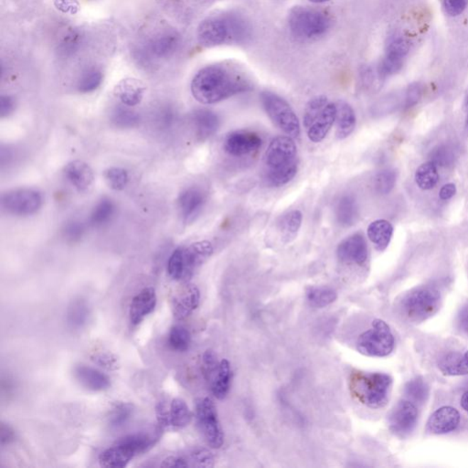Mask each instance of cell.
Wrapping results in <instances>:
<instances>
[{
	"mask_svg": "<svg viewBox=\"0 0 468 468\" xmlns=\"http://www.w3.org/2000/svg\"><path fill=\"white\" fill-rule=\"evenodd\" d=\"M190 89L199 103L214 104L251 90L253 84L237 66L217 63L200 70L192 79Z\"/></svg>",
	"mask_w": 468,
	"mask_h": 468,
	"instance_id": "obj_1",
	"label": "cell"
},
{
	"mask_svg": "<svg viewBox=\"0 0 468 468\" xmlns=\"http://www.w3.org/2000/svg\"><path fill=\"white\" fill-rule=\"evenodd\" d=\"M298 170V148L294 138L277 136L263 156V175L266 183L281 187L290 183Z\"/></svg>",
	"mask_w": 468,
	"mask_h": 468,
	"instance_id": "obj_2",
	"label": "cell"
},
{
	"mask_svg": "<svg viewBox=\"0 0 468 468\" xmlns=\"http://www.w3.org/2000/svg\"><path fill=\"white\" fill-rule=\"evenodd\" d=\"M247 22L237 15H219L207 18L199 25L197 37L202 45L214 47L227 43H243L249 37Z\"/></svg>",
	"mask_w": 468,
	"mask_h": 468,
	"instance_id": "obj_3",
	"label": "cell"
},
{
	"mask_svg": "<svg viewBox=\"0 0 468 468\" xmlns=\"http://www.w3.org/2000/svg\"><path fill=\"white\" fill-rule=\"evenodd\" d=\"M393 378L383 372H352L349 377L350 393L363 406L381 409L389 403Z\"/></svg>",
	"mask_w": 468,
	"mask_h": 468,
	"instance_id": "obj_4",
	"label": "cell"
},
{
	"mask_svg": "<svg viewBox=\"0 0 468 468\" xmlns=\"http://www.w3.org/2000/svg\"><path fill=\"white\" fill-rule=\"evenodd\" d=\"M160 428L152 432H139L120 438L112 447L106 449L99 457L101 467L124 468L129 466L134 458L148 452L160 438Z\"/></svg>",
	"mask_w": 468,
	"mask_h": 468,
	"instance_id": "obj_5",
	"label": "cell"
},
{
	"mask_svg": "<svg viewBox=\"0 0 468 468\" xmlns=\"http://www.w3.org/2000/svg\"><path fill=\"white\" fill-rule=\"evenodd\" d=\"M212 254L213 246L208 241L178 247L168 259V276L175 281H189Z\"/></svg>",
	"mask_w": 468,
	"mask_h": 468,
	"instance_id": "obj_6",
	"label": "cell"
},
{
	"mask_svg": "<svg viewBox=\"0 0 468 468\" xmlns=\"http://www.w3.org/2000/svg\"><path fill=\"white\" fill-rule=\"evenodd\" d=\"M337 104L320 95L312 98L305 107L304 126L308 138L314 143L322 142L336 121Z\"/></svg>",
	"mask_w": 468,
	"mask_h": 468,
	"instance_id": "obj_7",
	"label": "cell"
},
{
	"mask_svg": "<svg viewBox=\"0 0 468 468\" xmlns=\"http://www.w3.org/2000/svg\"><path fill=\"white\" fill-rule=\"evenodd\" d=\"M396 339L389 325L377 318L372 321L371 329L365 331L357 340V349L361 354L371 358H384L393 352Z\"/></svg>",
	"mask_w": 468,
	"mask_h": 468,
	"instance_id": "obj_8",
	"label": "cell"
},
{
	"mask_svg": "<svg viewBox=\"0 0 468 468\" xmlns=\"http://www.w3.org/2000/svg\"><path fill=\"white\" fill-rule=\"evenodd\" d=\"M261 102L267 116L283 132L292 138L300 136V122L297 114L284 98L275 92L266 91L261 94Z\"/></svg>",
	"mask_w": 468,
	"mask_h": 468,
	"instance_id": "obj_9",
	"label": "cell"
},
{
	"mask_svg": "<svg viewBox=\"0 0 468 468\" xmlns=\"http://www.w3.org/2000/svg\"><path fill=\"white\" fill-rule=\"evenodd\" d=\"M293 34L310 39L323 35L330 27V18L325 12L308 7H295L288 17Z\"/></svg>",
	"mask_w": 468,
	"mask_h": 468,
	"instance_id": "obj_10",
	"label": "cell"
},
{
	"mask_svg": "<svg viewBox=\"0 0 468 468\" xmlns=\"http://www.w3.org/2000/svg\"><path fill=\"white\" fill-rule=\"evenodd\" d=\"M441 303V294L435 288H423L410 293L403 301V310L413 322H423L435 315Z\"/></svg>",
	"mask_w": 468,
	"mask_h": 468,
	"instance_id": "obj_11",
	"label": "cell"
},
{
	"mask_svg": "<svg viewBox=\"0 0 468 468\" xmlns=\"http://www.w3.org/2000/svg\"><path fill=\"white\" fill-rule=\"evenodd\" d=\"M196 419L207 444L219 449L224 442V431L219 421L215 404L209 398H202L196 403Z\"/></svg>",
	"mask_w": 468,
	"mask_h": 468,
	"instance_id": "obj_12",
	"label": "cell"
},
{
	"mask_svg": "<svg viewBox=\"0 0 468 468\" xmlns=\"http://www.w3.org/2000/svg\"><path fill=\"white\" fill-rule=\"evenodd\" d=\"M43 205L41 193L36 190L17 189L3 194L1 206L5 212L15 216H31L40 211Z\"/></svg>",
	"mask_w": 468,
	"mask_h": 468,
	"instance_id": "obj_13",
	"label": "cell"
},
{
	"mask_svg": "<svg viewBox=\"0 0 468 468\" xmlns=\"http://www.w3.org/2000/svg\"><path fill=\"white\" fill-rule=\"evenodd\" d=\"M419 413L417 407L409 401L403 400L391 410L388 423L391 432L400 437L412 434L418 423Z\"/></svg>",
	"mask_w": 468,
	"mask_h": 468,
	"instance_id": "obj_14",
	"label": "cell"
},
{
	"mask_svg": "<svg viewBox=\"0 0 468 468\" xmlns=\"http://www.w3.org/2000/svg\"><path fill=\"white\" fill-rule=\"evenodd\" d=\"M262 144V138L257 133L239 130L226 136L224 148L232 157L241 158L256 152Z\"/></svg>",
	"mask_w": 468,
	"mask_h": 468,
	"instance_id": "obj_15",
	"label": "cell"
},
{
	"mask_svg": "<svg viewBox=\"0 0 468 468\" xmlns=\"http://www.w3.org/2000/svg\"><path fill=\"white\" fill-rule=\"evenodd\" d=\"M181 38L175 30L158 31L148 40L146 50L149 55L156 59H168L176 53L180 46Z\"/></svg>",
	"mask_w": 468,
	"mask_h": 468,
	"instance_id": "obj_16",
	"label": "cell"
},
{
	"mask_svg": "<svg viewBox=\"0 0 468 468\" xmlns=\"http://www.w3.org/2000/svg\"><path fill=\"white\" fill-rule=\"evenodd\" d=\"M206 203V194L198 187L184 190L178 199V208L186 224L195 221L202 213Z\"/></svg>",
	"mask_w": 468,
	"mask_h": 468,
	"instance_id": "obj_17",
	"label": "cell"
},
{
	"mask_svg": "<svg viewBox=\"0 0 468 468\" xmlns=\"http://www.w3.org/2000/svg\"><path fill=\"white\" fill-rule=\"evenodd\" d=\"M408 50V44L403 38H394L390 41L383 59L379 66V73L381 77H387L400 71Z\"/></svg>",
	"mask_w": 468,
	"mask_h": 468,
	"instance_id": "obj_18",
	"label": "cell"
},
{
	"mask_svg": "<svg viewBox=\"0 0 468 468\" xmlns=\"http://www.w3.org/2000/svg\"><path fill=\"white\" fill-rule=\"evenodd\" d=\"M337 256L346 263L361 266L368 259V246L361 234H355L344 239L337 248Z\"/></svg>",
	"mask_w": 468,
	"mask_h": 468,
	"instance_id": "obj_19",
	"label": "cell"
},
{
	"mask_svg": "<svg viewBox=\"0 0 468 468\" xmlns=\"http://www.w3.org/2000/svg\"><path fill=\"white\" fill-rule=\"evenodd\" d=\"M200 292L194 285H187L172 298L171 310L177 320H184L198 308Z\"/></svg>",
	"mask_w": 468,
	"mask_h": 468,
	"instance_id": "obj_20",
	"label": "cell"
},
{
	"mask_svg": "<svg viewBox=\"0 0 468 468\" xmlns=\"http://www.w3.org/2000/svg\"><path fill=\"white\" fill-rule=\"evenodd\" d=\"M157 304V293L153 288H146L135 295L129 308V321L132 326L141 324L155 311Z\"/></svg>",
	"mask_w": 468,
	"mask_h": 468,
	"instance_id": "obj_21",
	"label": "cell"
},
{
	"mask_svg": "<svg viewBox=\"0 0 468 468\" xmlns=\"http://www.w3.org/2000/svg\"><path fill=\"white\" fill-rule=\"evenodd\" d=\"M459 412L452 406H442L428 420V431L435 435H447L455 431L460 425Z\"/></svg>",
	"mask_w": 468,
	"mask_h": 468,
	"instance_id": "obj_22",
	"label": "cell"
},
{
	"mask_svg": "<svg viewBox=\"0 0 468 468\" xmlns=\"http://www.w3.org/2000/svg\"><path fill=\"white\" fill-rule=\"evenodd\" d=\"M73 376L78 383L86 390L100 393L111 387L110 378L99 369L91 366L79 364L73 369Z\"/></svg>",
	"mask_w": 468,
	"mask_h": 468,
	"instance_id": "obj_23",
	"label": "cell"
},
{
	"mask_svg": "<svg viewBox=\"0 0 468 468\" xmlns=\"http://www.w3.org/2000/svg\"><path fill=\"white\" fill-rule=\"evenodd\" d=\"M114 95L126 107H136L141 103L146 92V86L140 80L126 78L114 87Z\"/></svg>",
	"mask_w": 468,
	"mask_h": 468,
	"instance_id": "obj_24",
	"label": "cell"
},
{
	"mask_svg": "<svg viewBox=\"0 0 468 468\" xmlns=\"http://www.w3.org/2000/svg\"><path fill=\"white\" fill-rule=\"evenodd\" d=\"M192 123L196 138L200 141L211 138L219 127L218 114L209 109L196 110L192 114Z\"/></svg>",
	"mask_w": 468,
	"mask_h": 468,
	"instance_id": "obj_25",
	"label": "cell"
},
{
	"mask_svg": "<svg viewBox=\"0 0 468 468\" xmlns=\"http://www.w3.org/2000/svg\"><path fill=\"white\" fill-rule=\"evenodd\" d=\"M65 175L67 180L80 192H86L94 184V171L90 165L84 161L70 162L65 168Z\"/></svg>",
	"mask_w": 468,
	"mask_h": 468,
	"instance_id": "obj_26",
	"label": "cell"
},
{
	"mask_svg": "<svg viewBox=\"0 0 468 468\" xmlns=\"http://www.w3.org/2000/svg\"><path fill=\"white\" fill-rule=\"evenodd\" d=\"M336 104V136L337 139L343 140L349 138L355 130L356 114L347 102L337 101Z\"/></svg>",
	"mask_w": 468,
	"mask_h": 468,
	"instance_id": "obj_27",
	"label": "cell"
},
{
	"mask_svg": "<svg viewBox=\"0 0 468 468\" xmlns=\"http://www.w3.org/2000/svg\"><path fill=\"white\" fill-rule=\"evenodd\" d=\"M303 214L298 209L286 212L277 222V231L284 244H290L298 237L300 231Z\"/></svg>",
	"mask_w": 468,
	"mask_h": 468,
	"instance_id": "obj_28",
	"label": "cell"
},
{
	"mask_svg": "<svg viewBox=\"0 0 468 468\" xmlns=\"http://www.w3.org/2000/svg\"><path fill=\"white\" fill-rule=\"evenodd\" d=\"M438 368L447 376H464L468 374V362L464 354L449 352L438 361Z\"/></svg>",
	"mask_w": 468,
	"mask_h": 468,
	"instance_id": "obj_29",
	"label": "cell"
},
{
	"mask_svg": "<svg viewBox=\"0 0 468 468\" xmlns=\"http://www.w3.org/2000/svg\"><path fill=\"white\" fill-rule=\"evenodd\" d=\"M231 365L227 359L219 361L217 371L211 380L212 391L213 396L217 399H224L230 390L231 384Z\"/></svg>",
	"mask_w": 468,
	"mask_h": 468,
	"instance_id": "obj_30",
	"label": "cell"
},
{
	"mask_svg": "<svg viewBox=\"0 0 468 468\" xmlns=\"http://www.w3.org/2000/svg\"><path fill=\"white\" fill-rule=\"evenodd\" d=\"M368 237L379 251L386 249L393 236V228L389 222L378 219L368 227Z\"/></svg>",
	"mask_w": 468,
	"mask_h": 468,
	"instance_id": "obj_31",
	"label": "cell"
},
{
	"mask_svg": "<svg viewBox=\"0 0 468 468\" xmlns=\"http://www.w3.org/2000/svg\"><path fill=\"white\" fill-rule=\"evenodd\" d=\"M336 218L343 227H349L355 224L358 217V205L352 195H344L336 205Z\"/></svg>",
	"mask_w": 468,
	"mask_h": 468,
	"instance_id": "obj_32",
	"label": "cell"
},
{
	"mask_svg": "<svg viewBox=\"0 0 468 468\" xmlns=\"http://www.w3.org/2000/svg\"><path fill=\"white\" fill-rule=\"evenodd\" d=\"M170 428L180 430L187 428L192 420V410L180 398H175L170 404Z\"/></svg>",
	"mask_w": 468,
	"mask_h": 468,
	"instance_id": "obj_33",
	"label": "cell"
},
{
	"mask_svg": "<svg viewBox=\"0 0 468 468\" xmlns=\"http://www.w3.org/2000/svg\"><path fill=\"white\" fill-rule=\"evenodd\" d=\"M90 316V308L84 299H75L67 310V323L72 329L79 330L85 326Z\"/></svg>",
	"mask_w": 468,
	"mask_h": 468,
	"instance_id": "obj_34",
	"label": "cell"
},
{
	"mask_svg": "<svg viewBox=\"0 0 468 468\" xmlns=\"http://www.w3.org/2000/svg\"><path fill=\"white\" fill-rule=\"evenodd\" d=\"M116 212V205L108 198H104L98 202L91 213L90 224L92 227L100 228L109 224Z\"/></svg>",
	"mask_w": 468,
	"mask_h": 468,
	"instance_id": "obj_35",
	"label": "cell"
},
{
	"mask_svg": "<svg viewBox=\"0 0 468 468\" xmlns=\"http://www.w3.org/2000/svg\"><path fill=\"white\" fill-rule=\"evenodd\" d=\"M337 298V292L330 286H311L307 290V300L314 308H326L333 304Z\"/></svg>",
	"mask_w": 468,
	"mask_h": 468,
	"instance_id": "obj_36",
	"label": "cell"
},
{
	"mask_svg": "<svg viewBox=\"0 0 468 468\" xmlns=\"http://www.w3.org/2000/svg\"><path fill=\"white\" fill-rule=\"evenodd\" d=\"M135 413V407L132 403L121 402L111 409L108 416V423L113 429L124 428L132 419Z\"/></svg>",
	"mask_w": 468,
	"mask_h": 468,
	"instance_id": "obj_37",
	"label": "cell"
},
{
	"mask_svg": "<svg viewBox=\"0 0 468 468\" xmlns=\"http://www.w3.org/2000/svg\"><path fill=\"white\" fill-rule=\"evenodd\" d=\"M104 75L100 69L91 67L82 72L77 82V90L81 94H89L100 87Z\"/></svg>",
	"mask_w": 468,
	"mask_h": 468,
	"instance_id": "obj_38",
	"label": "cell"
},
{
	"mask_svg": "<svg viewBox=\"0 0 468 468\" xmlns=\"http://www.w3.org/2000/svg\"><path fill=\"white\" fill-rule=\"evenodd\" d=\"M130 107L124 104L123 107H117L111 114V121L114 126L119 129H129L138 126L140 116L136 111L130 109Z\"/></svg>",
	"mask_w": 468,
	"mask_h": 468,
	"instance_id": "obj_39",
	"label": "cell"
},
{
	"mask_svg": "<svg viewBox=\"0 0 468 468\" xmlns=\"http://www.w3.org/2000/svg\"><path fill=\"white\" fill-rule=\"evenodd\" d=\"M438 180L437 168L432 162H428V163L420 165L418 170H416V183L422 190L432 189L437 184Z\"/></svg>",
	"mask_w": 468,
	"mask_h": 468,
	"instance_id": "obj_40",
	"label": "cell"
},
{
	"mask_svg": "<svg viewBox=\"0 0 468 468\" xmlns=\"http://www.w3.org/2000/svg\"><path fill=\"white\" fill-rule=\"evenodd\" d=\"M192 343V335L190 331L183 326L172 327L168 335V345L175 352H185L190 349Z\"/></svg>",
	"mask_w": 468,
	"mask_h": 468,
	"instance_id": "obj_41",
	"label": "cell"
},
{
	"mask_svg": "<svg viewBox=\"0 0 468 468\" xmlns=\"http://www.w3.org/2000/svg\"><path fill=\"white\" fill-rule=\"evenodd\" d=\"M107 183L114 190L125 189L129 181V175L125 168L113 167L108 168L104 173Z\"/></svg>",
	"mask_w": 468,
	"mask_h": 468,
	"instance_id": "obj_42",
	"label": "cell"
},
{
	"mask_svg": "<svg viewBox=\"0 0 468 468\" xmlns=\"http://www.w3.org/2000/svg\"><path fill=\"white\" fill-rule=\"evenodd\" d=\"M406 394L415 402L423 403L428 400L429 388L422 378H415L406 384Z\"/></svg>",
	"mask_w": 468,
	"mask_h": 468,
	"instance_id": "obj_43",
	"label": "cell"
},
{
	"mask_svg": "<svg viewBox=\"0 0 468 468\" xmlns=\"http://www.w3.org/2000/svg\"><path fill=\"white\" fill-rule=\"evenodd\" d=\"M86 226L78 219L67 222L62 228V236L69 243H77L85 236Z\"/></svg>",
	"mask_w": 468,
	"mask_h": 468,
	"instance_id": "obj_44",
	"label": "cell"
},
{
	"mask_svg": "<svg viewBox=\"0 0 468 468\" xmlns=\"http://www.w3.org/2000/svg\"><path fill=\"white\" fill-rule=\"evenodd\" d=\"M396 183V172L387 170L381 171L377 175L374 180V186L379 193L387 194L393 189Z\"/></svg>",
	"mask_w": 468,
	"mask_h": 468,
	"instance_id": "obj_45",
	"label": "cell"
},
{
	"mask_svg": "<svg viewBox=\"0 0 468 468\" xmlns=\"http://www.w3.org/2000/svg\"><path fill=\"white\" fill-rule=\"evenodd\" d=\"M92 361L107 371H116L119 367V359L113 353L107 352H94L91 355Z\"/></svg>",
	"mask_w": 468,
	"mask_h": 468,
	"instance_id": "obj_46",
	"label": "cell"
},
{
	"mask_svg": "<svg viewBox=\"0 0 468 468\" xmlns=\"http://www.w3.org/2000/svg\"><path fill=\"white\" fill-rule=\"evenodd\" d=\"M156 123L159 129L168 130L175 125L177 121V113L174 108L170 106L161 107L157 112Z\"/></svg>",
	"mask_w": 468,
	"mask_h": 468,
	"instance_id": "obj_47",
	"label": "cell"
},
{
	"mask_svg": "<svg viewBox=\"0 0 468 468\" xmlns=\"http://www.w3.org/2000/svg\"><path fill=\"white\" fill-rule=\"evenodd\" d=\"M190 460L192 466L198 467H212L214 466V457L209 450L198 448L190 454Z\"/></svg>",
	"mask_w": 468,
	"mask_h": 468,
	"instance_id": "obj_48",
	"label": "cell"
},
{
	"mask_svg": "<svg viewBox=\"0 0 468 468\" xmlns=\"http://www.w3.org/2000/svg\"><path fill=\"white\" fill-rule=\"evenodd\" d=\"M219 363L215 353L211 349L206 350L202 356V371L207 380L211 381L217 371Z\"/></svg>",
	"mask_w": 468,
	"mask_h": 468,
	"instance_id": "obj_49",
	"label": "cell"
},
{
	"mask_svg": "<svg viewBox=\"0 0 468 468\" xmlns=\"http://www.w3.org/2000/svg\"><path fill=\"white\" fill-rule=\"evenodd\" d=\"M156 417L159 428L162 430L170 428V406L167 401L160 400L156 406Z\"/></svg>",
	"mask_w": 468,
	"mask_h": 468,
	"instance_id": "obj_50",
	"label": "cell"
},
{
	"mask_svg": "<svg viewBox=\"0 0 468 468\" xmlns=\"http://www.w3.org/2000/svg\"><path fill=\"white\" fill-rule=\"evenodd\" d=\"M54 7L65 14H77L81 9L78 0H53Z\"/></svg>",
	"mask_w": 468,
	"mask_h": 468,
	"instance_id": "obj_51",
	"label": "cell"
},
{
	"mask_svg": "<svg viewBox=\"0 0 468 468\" xmlns=\"http://www.w3.org/2000/svg\"><path fill=\"white\" fill-rule=\"evenodd\" d=\"M467 3L468 0H444V8L448 15L457 17L463 13Z\"/></svg>",
	"mask_w": 468,
	"mask_h": 468,
	"instance_id": "obj_52",
	"label": "cell"
},
{
	"mask_svg": "<svg viewBox=\"0 0 468 468\" xmlns=\"http://www.w3.org/2000/svg\"><path fill=\"white\" fill-rule=\"evenodd\" d=\"M452 159H453V154L447 146H440L432 154V163L435 165H447L450 163Z\"/></svg>",
	"mask_w": 468,
	"mask_h": 468,
	"instance_id": "obj_53",
	"label": "cell"
},
{
	"mask_svg": "<svg viewBox=\"0 0 468 468\" xmlns=\"http://www.w3.org/2000/svg\"><path fill=\"white\" fill-rule=\"evenodd\" d=\"M16 108V101L11 95H2L0 98V116L6 119L13 114Z\"/></svg>",
	"mask_w": 468,
	"mask_h": 468,
	"instance_id": "obj_54",
	"label": "cell"
},
{
	"mask_svg": "<svg viewBox=\"0 0 468 468\" xmlns=\"http://www.w3.org/2000/svg\"><path fill=\"white\" fill-rule=\"evenodd\" d=\"M0 440H1L2 447L11 445L16 440V432L14 429L8 423H2L0 428Z\"/></svg>",
	"mask_w": 468,
	"mask_h": 468,
	"instance_id": "obj_55",
	"label": "cell"
},
{
	"mask_svg": "<svg viewBox=\"0 0 468 468\" xmlns=\"http://www.w3.org/2000/svg\"><path fill=\"white\" fill-rule=\"evenodd\" d=\"M189 460L180 457H168L160 464L161 467H189Z\"/></svg>",
	"mask_w": 468,
	"mask_h": 468,
	"instance_id": "obj_56",
	"label": "cell"
},
{
	"mask_svg": "<svg viewBox=\"0 0 468 468\" xmlns=\"http://www.w3.org/2000/svg\"><path fill=\"white\" fill-rule=\"evenodd\" d=\"M420 97H421V89H420L419 85L410 86L408 92H407V106L410 107L416 104L420 99Z\"/></svg>",
	"mask_w": 468,
	"mask_h": 468,
	"instance_id": "obj_57",
	"label": "cell"
},
{
	"mask_svg": "<svg viewBox=\"0 0 468 468\" xmlns=\"http://www.w3.org/2000/svg\"><path fill=\"white\" fill-rule=\"evenodd\" d=\"M457 323L462 331L468 333V303L461 308L457 317Z\"/></svg>",
	"mask_w": 468,
	"mask_h": 468,
	"instance_id": "obj_58",
	"label": "cell"
},
{
	"mask_svg": "<svg viewBox=\"0 0 468 468\" xmlns=\"http://www.w3.org/2000/svg\"><path fill=\"white\" fill-rule=\"evenodd\" d=\"M455 192H457V187H455V184L450 183L445 185V186L442 187L439 195H440L442 200H445L451 199L452 197L455 195Z\"/></svg>",
	"mask_w": 468,
	"mask_h": 468,
	"instance_id": "obj_59",
	"label": "cell"
},
{
	"mask_svg": "<svg viewBox=\"0 0 468 468\" xmlns=\"http://www.w3.org/2000/svg\"><path fill=\"white\" fill-rule=\"evenodd\" d=\"M462 408L468 413V391L463 394L460 401Z\"/></svg>",
	"mask_w": 468,
	"mask_h": 468,
	"instance_id": "obj_60",
	"label": "cell"
},
{
	"mask_svg": "<svg viewBox=\"0 0 468 468\" xmlns=\"http://www.w3.org/2000/svg\"><path fill=\"white\" fill-rule=\"evenodd\" d=\"M310 1L313 3H317V4H320V3H325L330 1V0H310Z\"/></svg>",
	"mask_w": 468,
	"mask_h": 468,
	"instance_id": "obj_61",
	"label": "cell"
},
{
	"mask_svg": "<svg viewBox=\"0 0 468 468\" xmlns=\"http://www.w3.org/2000/svg\"><path fill=\"white\" fill-rule=\"evenodd\" d=\"M464 356H466V358H467V362H468V350H467V352H464Z\"/></svg>",
	"mask_w": 468,
	"mask_h": 468,
	"instance_id": "obj_62",
	"label": "cell"
},
{
	"mask_svg": "<svg viewBox=\"0 0 468 468\" xmlns=\"http://www.w3.org/2000/svg\"><path fill=\"white\" fill-rule=\"evenodd\" d=\"M467 129L468 130V117H467Z\"/></svg>",
	"mask_w": 468,
	"mask_h": 468,
	"instance_id": "obj_63",
	"label": "cell"
}]
</instances>
